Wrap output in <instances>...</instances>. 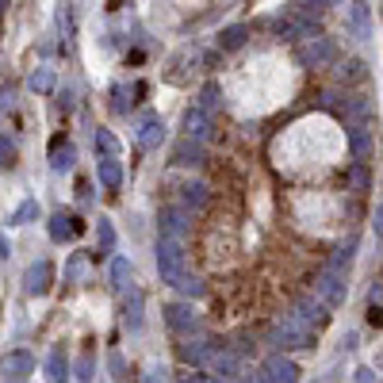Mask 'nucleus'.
I'll list each match as a JSON object with an SVG mask.
<instances>
[{"mask_svg":"<svg viewBox=\"0 0 383 383\" xmlns=\"http://www.w3.org/2000/svg\"><path fill=\"white\" fill-rule=\"evenodd\" d=\"M272 345L276 349H311L314 345L311 322H303L299 314H288V319L280 322V330L272 333Z\"/></svg>","mask_w":383,"mask_h":383,"instance_id":"1","label":"nucleus"},{"mask_svg":"<svg viewBox=\"0 0 383 383\" xmlns=\"http://www.w3.org/2000/svg\"><path fill=\"white\" fill-rule=\"evenodd\" d=\"M158 268H161V280L173 284L184 276V238H161L158 242Z\"/></svg>","mask_w":383,"mask_h":383,"instance_id":"2","label":"nucleus"},{"mask_svg":"<svg viewBox=\"0 0 383 383\" xmlns=\"http://www.w3.org/2000/svg\"><path fill=\"white\" fill-rule=\"evenodd\" d=\"M314 291H319V299H322L326 307H341V303H345V295H349V288H345V268L326 265V272L319 276Z\"/></svg>","mask_w":383,"mask_h":383,"instance_id":"3","label":"nucleus"},{"mask_svg":"<svg viewBox=\"0 0 383 383\" xmlns=\"http://www.w3.org/2000/svg\"><path fill=\"white\" fill-rule=\"evenodd\" d=\"M165 322H169V330H173L176 337H192V333H200V314H195L192 307H184V303H169L165 307Z\"/></svg>","mask_w":383,"mask_h":383,"instance_id":"4","label":"nucleus"},{"mask_svg":"<svg viewBox=\"0 0 383 383\" xmlns=\"http://www.w3.org/2000/svg\"><path fill=\"white\" fill-rule=\"evenodd\" d=\"M260 379L291 383V379H299V368H295V361H288L284 353H276V356H268V361L260 364Z\"/></svg>","mask_w":383,"mask_h":383,"instance_id":"5","label":"nucleus"},{"mask_svg":"<svg viewBox=\"0 0 383 383\" xmlns=\"http://www.w3.org/2000/svg\"><path fill=\"white\" fill-rule=\"evenodd\" d=\"M337 58V50H333L330 39H314V43H303L299 46V62L311 65V69H319V65H330Z\"/></svg>","mask_w":383,"mask_h":383,"instance_id":"6","label":"nucleus"},{"mask_svg":"<svg viewBox=\"0 0 383 383\" xmlns=\"http://www.w3.org/2000/svg\"><path fill=\"white\" fill-rule=\"evenodd\" d=\"M50 280H54L50 260H35V265L27 268V276H23V291H27V295H46V291H50Z\"/></svg>","mask_w":383,"mask_h":383,"instance_id":"7","label":"nucleus"},{"mask_svg":"<svg viewBox=\"0 0 383 383\" xmlns=\"http://www.w3.org/2000/svg\"><path fill=\"white\" fill-rule=\"evenodd\" d=\"M0 372H4L8 379H27L31 372H35V356H31L27 349H15V353H8L4 361H0Z\"/></svg>","mask_w":383,"mask_h":383,"instance_id":"8","label":"nucleus"},{"mask_svg":"<svg viewBox=\"0 0 383 383\" xmlns=\"http://www.w3.org/2000/svg\"><path fill=\"white\" fill-rule=\"evenodd\" d=\"M81 234H85V223H81L77 215H65V211H58V215L50 218V238L54 242H73V238H81Z\"/></svg>","mask_w":383,"mask_h":383,"instance_id":"9","label":"nucleus"},{"mask_svg":"<svg viewBox=\"0 0 383 383\" xmlns=\"http://www.w3.org/2000/svg\"><path fill=\"white\" fill-rule=\"evenodd\" d=\"M161 138H165V123H161L158 116H150V111L138 116V146H142V150H158Z\"/></svg>","mask_w":383,"mask_h":383,"instance_id":"10","label":"nucleus"},{"mask_svg":"<svg viewBox=\"0 0 383 383\" xmlns=\"http://www.w3.org/2000/svg\"><path fill=\"white\" fill-rule=\"evenodd\" d=\"M158 226H161V238H184L188 234V215L181 207H165Z\"/></svg>","mask_w":383,"mask_h":383,"instance_id":"11","label":"nucleus"},{"mask_svg":"<svg viewBox=\"0 0 383 383\" xmlns=\"http://www.w3.org/2000/svg\"><path fill=\"white\" fill-rule=\"evenodd\" d=\"M184 130H188V138H195V142H207L211 138V116L203 108H192L188 116H184Z\"/></svg>","mask_w":383,"mask_h":383,"instance_id":"12","label":"nucleus"},{"mask_svg":"<svg viewBox=\"0 0 383 383\" xmlns=\"http://www.w3.org/2000/svg\"><path fill=\"white\" fill-rule=\"evenodd\" d=\"M96 173H100V184H104L108 192H119V188H123V169H119V158H100Z\"/></svg>","mask_w":383,"mask_h":383,"instance_id":"13","label":"nucleus"},{"mask_svg":"<svg viewBox=\"0 0 383 383\" xmlns=\"http://www.w3.org/2000/svg\"><path fill=\"white\" fill-rule=\"evenodd\" d=\"M142 307H146V295L134 288V291L127 295V303H123V322H127V330H142Z\"/></svg>","mask_w":383,"mask_h":383,"instance_id":"14","label":"nucleus"},{"mask_svg":"<svg viewBox=\"0 0 383 383\" xmlns=\"http://www.w3.org/2000/svg\"><path fill=\"white\" fill-rule=\"evenodd\" d=\"M77 165V150H73L65 138H54V158H50V169L54 173H65V169Z\"/></svg>","mask_w":383,"mask_h":383,"instance_id":"15","label":"nucleus"},{"mask_svg":"<svg viewBox=\"0 0 383 383\" xmlns=\"http://www.w3.org/2000/svg\"><path fill=\"white\" fill-rule=\"evenodd\" d=\"M96 238H100L96 257H108L111 249H116V226H111V218H100V226H96Z\"/></svg>","mask_w":383,"mask_h":383,"instance_id":"16","label":"nucleus"},{"mask_svg":"<svg viewBox=\"0 0 383 383\" xmlns=\"http://www.w3.org/2000/svg\"><path fill=\"white\" fill-rule=\"evenodd\" d=\"M299 319L303 322H314V330L326 322V303L319 299V303H311V299H299Z\"/></svg>","mask_w":383,"mask_h":383,"instance_id":"17","label":"nucleus"},{"mask_svg":"<svg viewBox=\"0 0 383 383\" xmlns=\"http://www.w3.org/2000/svg\"><path fill=\"white\" fill-rule=\"evenodd\" d=\"M207 353H211L207 341H192V337H184V345H181V361H184V364H200Z\"/></svg>","mask_w":383,"mask_h":383,"instance_id":"18","label":"nucleus"},{"mask_svg":"<svg viewBox=\"0 0 383 383\" xmlns=\"http://www.w3.org/2000/svg\"><path fill=\"white\" fill-rule=\"evenodd\" d=\"M173 158H176V165H200V161H203V150H200V142L192 146V138H188V142L176 146Z\"/></svg>","mask_w":383,"mask_h":383,"instance_id":"19","label":"nucleus"},{"mask_svg":"<svg viewBox=\"0 0 383 383\" xmlns=\"http://www.w3.org/2000/svg\"><path fill=\"white\" fill-rule=\"evenodd\" d=\"M31 88H35V92H54V69L50 65H39V69L31 73Z\"/></svg>","mask_w":383,"mask_h":383,"instance_id":"20","label":"nucleus"},{"mask_svg":"<svg viewBox=\"0 0 383 383\" xmlns=\"http://www.w3.org/2000/svg\"><path fill=\"white\" fill-rule=\"evenodd\" d=\"M246 35H249V31L242 27V23H238V27H226L223 35H218V46H223V50H238V46L246 43Z\"/></svg>","mask_w":383,"mask_h":383,"instance_id":"21","label":"nucleus"},{"mask_svg":"<svg viewBox=\"0 0 383 383\" xmlns=\"http://www.w3.org/2000/svg\"><path fill=\"white\" fill-rule=\"evenodd\" d=\"M96 153H100V158H119V142H116L111 130H100V134H96Z\"/></svg>","mask_w":383,"mask_h":383,"instance_id":"22","label":"nucleus"},{"mask_svg":"<svg viewBox=\"0 0 383 383\" xmlns=\"http://www.w3.org/2000/svg\"><path fill=\"white\" fill-rule=\"evenodd\" d=\"M203 203H207V188H203V184H188V188H184V207L203 211Z\"/></svg>","mask_w":383,"mask_h":383,"instance_id":"23","label":"nucleus"},{"mask_svg":"<svg viewBox=\"0 0 383 383\" xmlns=\"http://www.w3.org/2000/svg\"><path fill=\"white\" fill-rule=\"evenodd\" d=\"M127 276H130V260L116 257V265H111V288L123 291V288H127Z\"/></svg>","mask_w":383,"mask_h":383,"instance_id":"24","label":"nucleus"},{"mask_svg":"<svg viewBox=\"0 0 383 383\" xmlns=\"http://www.w3.org/2000/svg\"><path fill=\"white\" fill-rule=\"evenodd\" d=\"M46 368H50V379H65V376H69V368H65V353H62V349H54V353H50Z\"/></svg>","mask_w":383,"mask_h":383,"instance_id":"25","label":"nucleus"},{"mask_svg":"<svg viewBox=\"0 0 383 383\" xmlns=\"http://www.w3.org/2000/svg\"><path fill=\"white\" fill-rule=\"evenodd\" d=\"M35 215H39L35 200H27V203H20V211H15V215L8 218V223H12V226H20V223H27V218H35Z\"/></svg>","mask_w":383,"mask_h":383,"instance_id":"26","label":"nucleus"},{"mask_svg":"<svg viewBox=\"0 0 383 383\" xmlns=\"http://www.w3.org/2000/svg\"><path fill=\"white\" fill-rule=\"evenodd\" d=\"M81 276H85V257H81V253H73V257H69V265H65V280H73V284H77Z\"/></svg>","mask_w":383,"mask_h":383,"instance_id":"27","label":"nucleus"},{"mask_svg":"<svg viewBox=\"0 0 383 383\" xmlns=\"http://www.w3.org/2000/svg\"><path fill=\"white\" fill-rule=\"evenodd\" d=\"M215 368H218V372H223V376H226V379H230V376H234V372H238V356H234V353H218V361H215Z\"/></svg>","mask_w":383,"mask_h":383,"instance_id":"28","label":"nucleus"},{"mask_svg":"<svg viewBox=\"0 0 383 383\" xmlns=\"http://www.w3.org/2000/svg\"><path fill=\"white\" fill-rule=\"evenodd\" d=\"M200 108H203V111H215V108H218V85H207V88L200 92Z\"/></svg>","mask_w":383,"mask_h":383,"instance_id":"29","label":"nucleus"},{"mask_svg":"<svg viewBox=\"0 0 383 383\" xmlns=\"http://www.w3.org/2000/svg\"><path fill=\"white\" fill-rule=\"evenodd\" d=\"M176 288H181L184 295H192V299H200V295H203V284H200V280H192V276H181V280H176Z\"/></svg>","mask_w":383,"mask_h":383,"instance_id":"30","label":"nucleus"},{"mask_svg":"<svg viewBox=\"0 0 383 383\" xmlns=\"http://www.w3.org/2000/svg\"><path fill=\"white\" fill-rule=\"evenodd\" d=\"M341 116H349V119H364V116H368V104H364V100H345V111H341Z\"/></svg>","mask_w":383,"mask_h":383,"instance_id":"31","label":"nucleus"},{"mask_svg":"<svg viewBox=\"0 0 383 383\" xmlns=\"http://www.w3.org/2000/svg\"><path fill=\"white\" fill-rule=\"evenodd\" d=\"M349 142H353V153H364V150H368V130H364V127H353Z\"/></svg>","mask_w":383,"mask_h":383,"instance_id":"32","label":"nucleus"},{"mask_svg":"<svg viewBox=\"0 0 383 383\" xmlns=\"http://www.w3.org/2000/svg\"><path fill=\"white\" fill-rule=\"evenodd\" d=\"M353 23H356L361 35H368V8H364V4H353Z\"/></svg>","mask_w":383,"mask_h":383,"instance_id":"33","label":"nucleus"},{"mask_svg":"<svg viewBox=\"0 0 383 383\" xmlns=\"http://www.w3.org/2000/svg\"><path fill=\"white\" fill-rule=\"evenodd\" d=\"M341 81H364V62H349L341 69Z\"/></svg>","mask_w":383,"mask_h":383,"instance_id":"34","label":"nucleus"},{"mask_svg":"<svg viewBox=\"0 0 383 383\" xmlns=\"http://www.w3.org/2000/svg\"><path fill=\"white\" fill-rule=\"evenodd\" d=\"M12 161H15V146L8 142L4 134H0V169H4V165H12Z\"/></svg>","mask_w":383,"mask_h":383,"instance_id":"35","label":"nucleus"},{"mask_svg":"<svg viewBox=\"0 0 383 383\" xmlns=\"http://www.w3.org/2000/svg\"><path fill=\"white\" fill-rule=\"evenodd\" d=\"M108 368H111V372H116V376H119V379H123V376H127V364H123V356H119V353H111V356H108Z\"/></svg>","mask_w":383,"mask_h":383,"instance_id":"36","label":"nucleus"},{"mask_svg":"<svg viewBox=\"0 0 383 383\" xmlns=\"http://www.w3.org/2000/svg\"><path fill=\"white\" fill-rule=\"evenodd\" d=\"M92 376V356H85V361L77 364V379H88Z\"/></svg>","mask_w":383,"mask_h":383,"instance_id":"37","label":"nucleus"},{"mask_svg":"<svg viewBox=\"0 0 383 383\" xmlns=\"http://www.w3.org/2000/svg\"><path fill=\"white\" fill-rule=\"evenodd\" d=\"M353 184H356V188H364V184H368V173H364V169H361V165H356V169H353Z\"/></svg>","mask_w":383,"mask_h":383,"instance_id":"38","label":"nucleus"},{"mask_svg":"<svg viewBox=\"0 0 383 383\" xmlns=\"http://www.w3.org/2000/svg\"><path fill=\"white\" fill-rule=\"evenodd\" d=\"M77 195H81V200H88V195H92V184L81 181V184H77Z\"/></svg>","mask_w":383,"mask_h":383,"instance_id":"39","label":"nucleus"},{"mask_svg":"<svg viewBox=\"0 0 383 383\" xmlns=\"http://www.w3.org/2000/svg\"><path fill=\"white\" fill-rule=\"evenodd\" d=\"M58 108H62V111H69V108H73V92H62V100H58Z\"/></svg>","mask_w":383,"mask_h":383,"instance_id":"40","label":"nucleus"},{"mask_svg":"<svg viewBox=\"0 0 383 383\" xmlns=\"http://www.w3.org/2000/svg\"><path fill=\"white\" fill-rule=\"evenodd\" d=\"M356 379H364V383H372V379H376V372H372V368H361V372H356Z\"/></svg>","mask_w":383,"mask_h":383,"instance_id":"41","label":"nucleus"},{"mask_svg":"<svg viewBox=\"0 0 383 383\" xmlns=\"http://www.w3.org/2000/svg\"><path fill=\"white\" fill-rule=\"evenodd\" d=\"M8 253H12V246H8V238L0 234V257H8Z\"/></svg>","mask_w":383,"mask_h":383,"instance_id":"42","label":"nucleus"},{"mask_svg":"<svg viewBox=\"0 0 383 383\" xmlns=\"http://www.w3.org/2000/svg\"><path fill=\"white\" fill-rule=\"evenodd\" d=\"M4 4H8V0H0V8H4Z\"/></svg>","mask_w":383,"mask_h":383,"instance_id":"43","label":"nucleus"}]
</instances>
